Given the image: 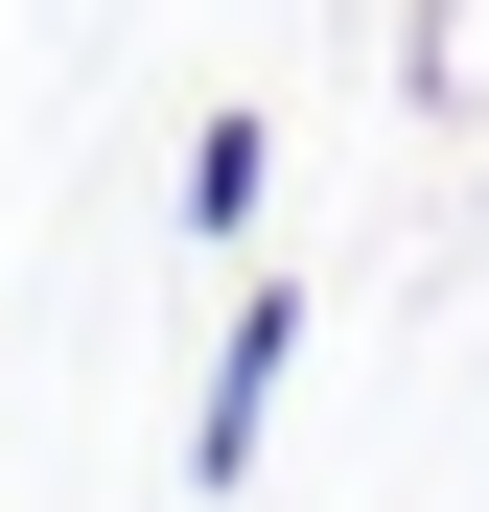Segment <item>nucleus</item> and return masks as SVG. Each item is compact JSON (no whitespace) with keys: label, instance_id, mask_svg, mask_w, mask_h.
I'll list each match as a JSON object with an SVG mask.
<instances>
[{"label":"nucleus","instance_id":"1","mask_svg":"<svg viewBox=\"0 0 489 512\" xmlns=\"http://www.w3.org/2000/svg\"><path fill=\"white\" fill-rule=\"evenodd\" d=\"M303 350H326V303H303L280 256H257V280H233V326H210V396H187V489H210V512L257 489V443H280V396H303Z\"/></svg>","mask_w":489,"mask_h":512},{"label":"nucleus","instance_id":"2","mask_svg":"<svg viewBox=\"0 0 489 512\" xmlns=\"http://www.w3.org/2000/svg\"><path fill=\"white\" fill-rule=\"evenodd\" d=\"M257 210H280V117H187V233L257 256Z\"/></svg>","mask_w":489,"mask_h":512},{"label":"nucleus","instance_id":"3","mask_svg":"<svg viewBox=\"0 0 489 512\" xmlns=\"http://www.w3.org/2000/svg\"><path fill=\"white\" fill-rule=\"evenodd\" d=\"M396 70H420V117H489V0H420V47H396Z\"/></svg>","mask_w":489,"mask_h":512}]
</instances>
